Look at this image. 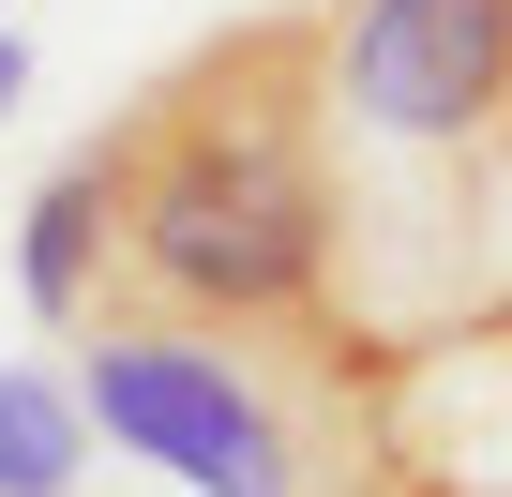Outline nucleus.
Instances as JSON below:
<instances>
[{
    "mask_svg": "<svg viewBox=\"0 0 512 497\" xmlns=\"http://www.w3.org/2000/svg\"><path fill=\"white\" fill-rule=\"evenodd\" d=\"M16 106H31V46L0 31V121H16Z\"/></svg>",
    "mask_w": 512,
    "mask_h": 497,
    "instance_id": "nucleus-7",
    "label": "nucleus"
},
{
    "mask_svg": "<svg viewBox=\"0 0 512 497\" xmlns=\"http://www.w3.org/2000/svg\"><path fill=\"white\" fill-rule=\"evenodd\" d=\"M347 166H332V16H256L196 46L106 136V302L181 332H332Z\"/></svg>",
    "mask_w": 512,
    "mask_h": 497,
    "instance_id": "nucleus-1",
    "label": "nucleus"
},
{
    "mask_svg": "<svg viewBox=\"0 0 512 497\" xmlns=\"http://www.w3.org/2000/svg\"><path fill=\"white\" fill-rule=\"evenodd\" d=\"M347 332H181L91 317L76 407L181 497H332L347 482Z\"/></svg>",
    "mask_w": 512,
    "mask_h": 497,
    "instance_id": "nucleus-2",
    "label": "nucleus"
},
{
    "mask_svg": "<svg viewBox=\"0 0 512 497\" xmlns=\"http://www.w3.org/2000/svg\"><path fill=\"white\" fill-rule=\"evenodd\" d=\"M332 106L392 151H497L512 0H332Z\"/></svg>",
    "mask_w": 512,
    "mask_h": 497,
    "instance_id": "nucleus-4",
    "label": "nucleus"
},
{
    "mask_svg": "<svg viewBox=\"0 0 512 497\" xmlns=\"http://www.w3.org/2000/svg\"><path fill=\"white\" fill-rule=\"evenodd\" d=\"M332 497H512V302L347 377V482Z\"/></svg>",
    "mask_w": 512,
    "mask_h": 497,
    "instance_id": "nucleus-3",
    "label": "nucleus"
},
{
    "mask_svg": "<svg viewBox=\"0 0 512 497\" xmlns=\"http://www.w3.org/2000/svg\"><path fill=\"white\" fill-rule=\"evenodd\" d=\"M16 302L46 332H91V302H106V136L31 196V226H16Z\"/></svg>",
    "mask_w": 512,
    "mask_h": 497,
    "instance_id": "nucleus-5",
    "label": "nucleus"
},
{
    "mask_svg": "<svg viewBox=\"0 0 512 497\" xmlns=\"http://www.w3.org/2000/svg\"><path fill=\"white\" fill-rule=\"evenodd\" d=\"M76 467H91V407H76V377L0 362V497H76Z\"/></svg>",
    "mask_w": 512,
    "mask_h": 497,
    "instance_id": "nucleus-6",
    "label": "nucleus"
},
{
    "mask_svg": "<svg viewBox=\"0 0 512 497\" xmlns=\"http://www.w3.org/2000/svg\"><path fill=\"white\" fill-rule=\"evenodd\" d=\"M497 151H512V106H497Z\"/></svg>",
    "mask_w": 512,
    "mask_h": 497,
    "instance_id": "nucleus-8",
    "label": "nucleus"
}]
</instances>
